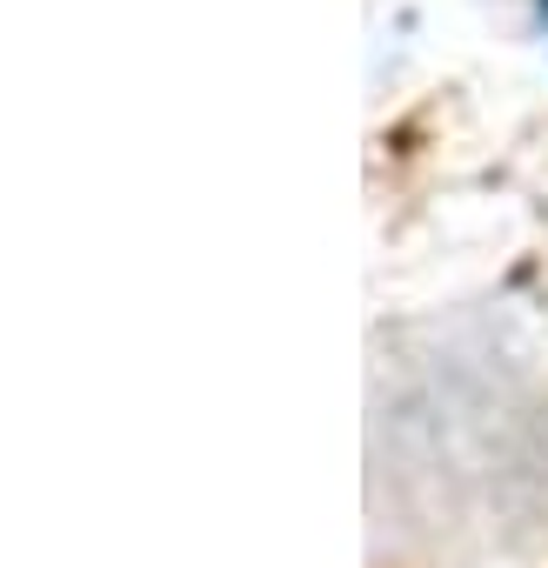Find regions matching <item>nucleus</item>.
Returning <instances> with one entry per match:
<instances>
[{
    "instance_id": "f257e3e1",
    "label": "nucleus",
    "mask_w": 548,
    "mask_h": 568,
    "mask_svg": "<svg viewBox=\"0 0 548 568\" xmlns=\"http://www.w3.org/2000/svg\"><path fill=\"white\" fill-rule=\"evenodd\" d=\"M541 14H548V0H541Z\"/></svg>"
}]
</instances>
